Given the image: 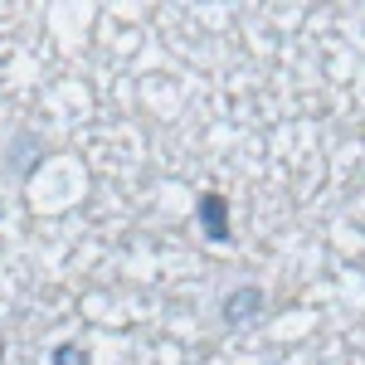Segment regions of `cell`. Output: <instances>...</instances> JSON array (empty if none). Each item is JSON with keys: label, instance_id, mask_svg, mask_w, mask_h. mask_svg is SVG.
Listing matches in <instances>:
<instances>
[{"label": "cell", "instance_id": "4", "mask_svg": "<svg viewBox=\"0 0 365 365\" xmlns=\"http://www.w3.org/2000/svg\"><path fill=\"white\" fill-rule=\"evenodd\" d=\"M54 365H93V356H88V346H78V341H58L54 351Z\"/></svg>", "mask_w": 365, "mask_h": 365}, {"label": "cell", "instance_id": "2", "mask_svg": "<svg viewBox=\"0 0 365 365\" xmlns=\"http://www.w3.org/2000/svg\"><path fill=\"white\" fill-rule=\"evenodd\" d=\"M263 307H268L263 287L244 282V287H234V292H225V297H220V322H225V327H249Z\"/></svg>", "mask_w": 365, "mask_h": 365}, {"label": "cell", "instance_id": "3", "mask_svg": "<svg viewBox=\"0 0 365 365\" xmlns=\"http://www.w3.org/2000/svg\"><path fill=\"white\" fill-rule=\"evenodd\" d=\"M39 137H25V132H15V141H10V170L15 175H29V170L39 166Z\"/></svg>", "mask_w": 365, "mask_h": 365}, {"label": "cell", "instance_id": "1", "mask_svg": "<svg viewBox=\"0 0 365 365\" xmlns=\"http://www.w3.org/2000/svg\"><path fill=\"white\" fill-rule=\"evenodd\" d=\"M195 220H200V234L210 239V244H234V220H229V200L215 195V190H205L195 200Z\"/></svg>", "mask_w": 365, "mask_h": 365}]
</instances>
